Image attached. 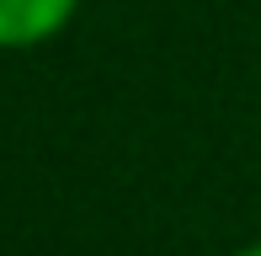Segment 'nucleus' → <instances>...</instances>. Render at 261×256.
<instances>
[{"label":"nucleus","instance_id":"f03ea898","mask_svg":"<svg viewBox=\"0 0 261 256\" xmlns=\"http://www.w3.org/2000/svg\"><path fill=\"white\" fill-rule=\"evenodd\" d=\"M234 256H261V240H256V246H245V251H234Z\"/></svg>","mask_w":261,"mask_h":256},{"label":"nucleus","instance_id":"f257e3e1","mask_svg":"<svg viewBox=\"0 0 261 256\" xmlns=\"http://www.w3.org/2000/svg\"><path fill=\"white\" fill-rule=\"evenodd\" d=\"M80 0H0V48H38L69 27Z\"/></svg>","mask_w":261,"mask_h":256}]
</instances>
